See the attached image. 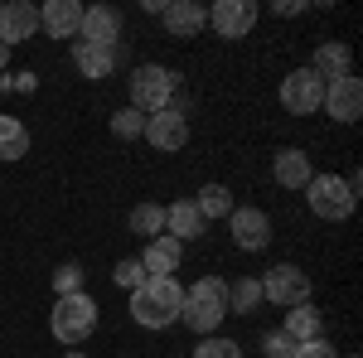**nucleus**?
<instances>
[{
  "instance_id": "obj_18",
  "label": "nucleus",
  "mask_w": 363,
  "mask_h": 358,
  "mask_svg": "<svg viewBox=\"0 0 363 358\" xmlns=\"http://www.w3.org/2000/svg\"><path fill=\"white\" fill-rule=\"evenodd\" d=\"M160 20H165V29L174 39H194L199 29H208V10H203L199 0H169Z\"/></svg>"
},
{
  "instance_id": "obj_19",
  "label": "nucleus",
  "mask_w": 363,
  "mask_h": 358,
  "mask_svg": "<svg viewBox=\"0 0 363 358\" xmlns=\"http://www.w3.org/2000/svg\"><path fill=\"white\" fill-rule=\"evenodd\" d=\"M73 68H78L83 78H92V83H102V78H112V68H116V49L73 39Z\"/></svg>"
},
{
  "instance_id": "obj_35",
  "label": "nucleus",
  "mask_w": 363,
  "mask_h": 358,
  "mask_svg": "<svg viewBox=\"0 0 363 358\" xmlns=\"http://www.w3.org/2000/svg\"><path fill=\"white\" fill-rule=\"evenodd\" d=\"M63 358H87V354H78V349H73V354H63Z\"/></svg>"
},
{
  "instance_id": "obj_3",
  "label": "nucleus",
  "mask_w": 363,
  "mask_h": 358,
  "mask_svg": "<svg viewBox=\"0 0 363 358\" xmlns=\"http://www.w3.org/2000/svg\"><path fill=\"white\" fill-rule=\"evenodd\" d=\"M49 330H54V339L63 344V349L87 344L92 330H97V301H92L87 291H78V296H58L54 315H49Z\"/></svg>"
},
{
  "instance_id": "obj_5",
  "label": "nucleus",
  "mask_w": 363,
  "mask_h": 358,
  "mask_svg": "<svg viewBox=\"0 0 363 358\" xmlns=\"http://www.w3.org/2000/svg\"><path fill=\"white\" fill-rule=\"evenodd\" d=\"M301 194H306L310 213L325 223H344L354 213V203H359V194L344 184V174H310V184Z\"/></svg>"
},
{
  "instance_id": "obj_16",
  "label": "nucleus",
  "mask_w": 363,
  "mask_h": 358,
  "mask_svg": "<svg viewBox=\"0 0 363 358\" xmlns=\"http://www.w3.org/2000/svg\"><path fill=\"white\" fill-rule=\"evenodd\" d=\"M310 174H315V169H310V155L301 150V145L277 150V160H272V179H277L281 189H296V194H301L310 184Z\"/></svg>"
},
{
  "instance_id": "obj_23",
  "label": "nucleus",
  "mask_w": 363,
  "mask_h": 358,
  "mask_svg": "<svg viewBox=\"0 0 363 358\" xmlns=\"http://www.w3.org/2000/svg\"><path fill=\"white\" fill-rule=\"evenodd\" d=\"M194 208L203 213V223H213V218H228L238 203H233V189H228V184H203L199 198H194Z\"/></svg>"
},
{
  "instance_id": "obj_28",
  "label": "nucleus",
  "mask_w": 363,
  "mask_h": 358,
  "mask_svg": "<svg viewBox=\"0 0 363 358\" xmlns=\"http://www.w3.org/2000/svg\"><path fill=\"white\" fill-rule=\"evenodd\" d=\"M83 267H78V262H63V267H58L54 272V296H78V291H83Z\"/></svg>"
},
{
  "instance_id": "obj_26",
  "label": "nucleus",
  "mask_w": 363,
  "mask_h": 358,
  "mask_svg": "<svg viewBox=\"0 0 363 358\" xmlns=\"http://www.w3.org/2000/svg\"><path fill=\"white\" fill-rule=\"evenodd\" d=\"M194 358H242V344L228 339V334H208L194 344Z\"/></svg>"
},
{
  "instance_id": "obj_15",
  "label": "nucleus",
  "mask_w": 363,
  "mask_h": 358,
  "mask_svg": "<svg viewBox=\"0 0 363 358\" xmlns=\"http://www.w3.org/2000/svg\"><path fill=\"white\" fill-rule=\"evenodd\" d=\"M179 262H184V242L169 237V233L150 237V242L140 247V272H145V276H174V272H179Z\"/></svg>"
},
{
  "instance_id": "obj_2",
  "label": "nucleus",
  "mask_w": 363,
  "mask_h": 358,
  "mask_svg": "<svg viewBox=\"0 0 363 358\" xmlns=\"http://www.w3.org/2000/svg\"><path fill=\"white\" fill-rule=\"evenodd\" d=\"M228 315V281L223 276H199L194 286H184V325L199 334V339H208V334H218Z\"/></svg>"
},
{
  "instance_id": "obj_31",
  "label": "nucleus",
  "mask_w": 363,
  "mask_h": 358,
  "mask_svg": "<svg viewBox=\"0 0 363 358\" xmlns=\"http://www.w3.org/2000/svg\"><path fill=\"white\" fill-rule=\"evenodd\" d=\"M291 349H296V344H291L281 330H272L267 339H262V354H267V358H291Z\"/></svg>"
},
{
  "instance_id": "obj_25",
  "label": "nucleus",
  "mask_w": 363,
  "mask_h": 358,
  "mask_svg": "<svg viewBox=\"0 0 363 358\" xmlns=\"http://www.w3.org/2000/svg\"><path fill=\"white\" fill-rule=\"evenodd\" d=\"M126 223H131V233H145V242H150V237L165 233V208H160V203H136Z\"/></svg>"
},
{
  "instance_id": "obj_7",
  "label": "nucleus",
  "mask_w": 363,
  "mask_h": 358,
  "mask_svg": "<svg viewBox=\"0 0 363 358\" xmlns=\"http://www.w3.org/2000/svg\"><path fill=\"white\" fill-rule=\"evenodd\" d=\"M320 102H325V83L310 68H291L281 78V107L291 116H310V111H320Z\"/></svg>"
},
{
  "instance_id": "obj_14",
  "label": "nucleus",
  "mask_w": 363,
  "mask_h": 358,
  "mask_svg": "<svg viewBox=\"0 0 363 358\" xmlns=\"http://www.w3.org/2000/svg\"><path fill=\"white\" fill-rule=\"evenodd\" d=\"M39 29L49 39H78L83 29V5L78 0H44L39 5Z\"/></svg>"
},
{
  "instance_id": "obj_13",
  "label": "nucleus",
  "mask_w": 363,
  "mask_h": 358,
  "mask_svg": "<svg viewBox=\"0 0 363 358\" xmlns=\"http://www.w3.org/2000/svg\"><path fill=\"white\" fill-rule=\"evenodd\" d=\"M78 39L83 44H102V49H116L121 44V10H112V5H87Z\"/></svg>"
},
{
  "instance_id": "obj_12",
  "label": "nucleus",
  "mask_w": 363,
  "mask_h": 358,
  "mask_svg": "<svg viewBox=\"0 0 363 358\" xmlns=\"http://www.w3.org/2000/svg\"><path fill=\"white\" fill-rule=\"evenodd\" d=\"M39 34V5H29V0H10V5H0V44L5 49H15V44H25Z\"/></svg>"
},
{
  "instance_id": "obj_22",
  "label": "nucleus",
  "mask_w": 363,
  "mask_h": 358,
  "mask_svg": "<svg viewBox=\"0 0 363 358\" xmlns=\"http://www.w3.org/2000/svg\"><path fill=\"white\" fill-rule=\"evenodd\" d=\"M29 155V126L20 116H0V160H25Z\"/></svg>"
},
{
  "instance_id": "obj_6",
  "label": "nucleus",
  "mask_w": 363,
  "mask_h": 358,
  "mask_svg": "<svg viewBox=\"0 0 363 358\" xmlns=\"http://www.w3.org/2000/svg\"><path fill=\"white\" fill-rule=\"evenodd\" d=\"M262 301L281 305V310H291V305H310V276L296 267V262H281L272 272L262 276Z\"/></svg>"
},
{
  "instance_id": "obj_11",
  "label": "nucleus",
  "mask_w": 363,
  "mask_h": 358,
  "mask_svg": "<svg viewBox=\"0 0 363 358\" xmlns=\"http://www.w3.org/2000/svg\"><path fill=\"white\" fill-rule=\"evenodd\" d=\"M228 233L242 252H267L272 247V218L262 208H233L228 213Z\"/></svg>"
},
{
  "instance_id": "obj_32",
  "label": "nucleus",
  "mask_w": 363,
  "mask_h": 358,
  "mask_svg": "<svg viewBox=\"0 0 363 358\" xmlns=\"http://www.w3.org/2000/svg\"><path fill=\"white\" fill-rule=\"evenodd\" d=\"M0 87H5V92H25V97H29V92L39 87V78L25 68V73H5V78H0Z\"/></svg>"
},
{
  "instance_id": "obj_30",
  "label": "nucleus",
  "mask_w": 363,
  "mask_h": 358,
  "mask_svg": "<svg viewBox=\"0 0 363 358\" xmlns=\"http://www.w3.org/2000/svg\"><path fill=\"white\" fill-rule=\"evenodd\" d=\"M291 358H339V354H335V344H330V339H310V344H296Z\"/></svg>"
},
{
  "instance_id": "obj_29",
  "label": "nucleus",
  "mask_w": 363,
  "mask_h": 358,
  "mask_svg": "<svg viewBox=\"0 0 363 358\" xmlns=\"http://www.w3.org/2000/svg\"><path fill=\"white\" fill-rule=\"evenodd\" d=\"M112 281L121 286V291H136L140 281H145V272H140V257H121V262H116V272H112Z\"/></svg>"
},
{
  "instance_id": "obj_20",
  "label": "nucleus",
  "mask_w": 363,
  "mask_h": 358,
  "mask_svg": "<svg viewBox=\"0 0 363 358\" xmlns=\"http://www.w3.org/2000/svg\"><path fill=\"white\" fill-rule=\"evenodd\" d=\"M281 334H286L291 344L325 339V315H320L315 305H291V310H286V325H281Z\"/></svg>"
},
{
  "instance_id": "obj_8",
  "label": "nucleus",
  "mask_w": 363,
  "mask_h": 358,
  "mask_svg": "<svg viewBox=\"0 0 363 358\" xmlns=\"http://www.w3.org/2000/svg\"><path fill=\"white\" fill-rule=\"evenodd\" d=\"M257 0H218L208 5V25L218 29V39H247L257 29Z\"/></svg>"
},
{
  "instance_id": "obj_1",
  "label": "nucleus",
  "mask_w": 363,
  "mask_h": 358,
  "mask_svg": "<svg viewBox=\"0 0 363 358\" xmlns=\"http://www.w3.org/2000/svg\"><path fill=\"white\" fill-rule=\"evenodd\" d=\"M184 315V286L179 276H145L131 291V320L140 330H169Z\"/></svg>"
},
{
  "instance_id": "obj_34",
  "label": "nucleus",
  "mask_w": 363,
  "mask_h": 358,
  "mask_svg": "<svg viewBox=\"0 0 363 358\" xmlns=\"http://www.w3.org/2000/svg\"><path fill=\"white\" fill-rule=\"evenodd\" d=\"M5 63H10V49H5V44H0V68H5Z\"/></svg>"
},
{
  "instance_id": "obj_33",
  "label": "nucleus",
  "mask_w": 363,
  "mask_h": 358,
  "mask_svg": "<svg viewBox=\"0 0 363 358\" xmlns=\"http://www.w3.org/2000/svg\"><path fill=\"white\" fill-rule=\"evenodd\" d=\"M277 15H286V20L291 15H306V0H277Z\"/></svg>"
},
{
  "instance_id": "obj_9",
  "label": "nucleus",
  "mask_w": 363,
  "mask_h": 358,
  "mask_svg": "<svg viewBox=\"0 0 363 358\" xmlns=\"http://www.w3.org/2000/svg\"><path fill=\"white\" fill-rule=\"evenodd\" d=\"M320 107L335 116L339 126H354L363 116V83L354 78V73H344V78H335V83H325V102Z\"/></svg>"
},
{
  "instance_id": "obj_27",
  "label": "nucleus",
  "mask_w": 363,
  "mask_h": 358,
  "mask_svg": "<svg viewBox=\"0 0 363 358\" xmlns=\"http://www.w3.org/2000/svg\"><path fill=\"white\" fill-rule=\"evenodd\" d=\"M112 136L116 140H140V136H145V116H140L136 107H121L112 116Z\"/></svg>"
},
{
  "instance_id": "obj_10",
  "label": "nucleus",
  "mask_w": 363,
  "mask_h": 358,
  "mask_svg": "<svg viewBox=\"0 0 363 358\" xmlns=\"http://www.w3.org/2000/svg\"><path fill=\"white\" fill-rule=\"evenodd\" d=\"M145 140L155 150H184L189 145V116H184V107H165L155 116H145Z\"/></svg>"
},
{
  "instance_id": "obj_21",
  "label": "nucleus",
  "mask_w": 363,
  "mask_h": 358,
  "mask_svg": "<svg viewBox=\"0 0 363 358\" xmlns=\"http://www.w3.org/2000/svg\"><path fill=\"white\" fill-rule=\"evenodd\" d=\"M203 228H208V223H203V213L194 208V198H179V203H169V208H165V233H169V237L194 242Z\"/></svg>"
},
{
  "instance_id": "obj_4",
  "label": "nucleus",
  "mask_w": 363,
  "mask_h": 358,
  "mask_svg": "<svg viewBox=\"0 0 363 358\" xmlns=\"http://www.w3.org/2000/svg\"><path fill=\"white\" fill-rule=\"evenodd\" d=\"M174 87H179V73H169L165 63H136L126 107H136L140 116H155V111L174 107Z\"/></svg>"
},
{
  "instance_id": "obj_17",
  "label": "nucleus",
  "mask_w": 363,
  "mask_h": 358,
  "mask_svg": "<svg viewBox=\"0 0 363 358\" xmlns=\"http://www.w3.org/2000/svg\"><path fill=\"white\" fill-rule=\"evenodd\" d=\"M306 68L315 73V78H320V83H335V78H344V73H354V54H349V44H339V39H325Z\"/></svg>"
},
{
  "instance_id": "obj_24",
  "label": "nucleus",
  "mask_w": 363,
  "mask_h": 358,
  "mask_svg": "<svg viewBox=\"0 0 363 358\" xmlns=\"http://www.w3.org/2000/svg\"><path fill=\"white\" fill-rule=\"evenodd\" d=\"M262 305V281L257 276H238L228 286V315H252Z\"/></svg>"
}]
</instances>
